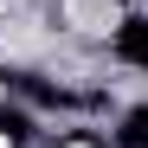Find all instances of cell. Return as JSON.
<instances>
[{"mask_svg":"<svg viewBox=\"0 0 148 148\" xmlns=\"http://www.w3.org/2000/svg\"><path fill=\"white\" fill-rule=\"evenodd\" d=\"M116 52L129 58V64H142V71H148V19H129V26L116 32Z\"/></svg>","mask_w":148,"mask_h":148,"instance_id":"obj_1","label":"cell"},{"mask_svg":"<svg viewBox=\"0 0 148 148\" xmlns=\"http://www.w3.org/2000/svg\"><path fill=\"white\" fill-rule=\"evenodd\" d=\"M122 142H129V148H148V110H135L129 122H122Z\"/></svg>","mask_w":148,"mask_h":148,"instance_id":"obj_2","label":"cell"}]
</instances>
